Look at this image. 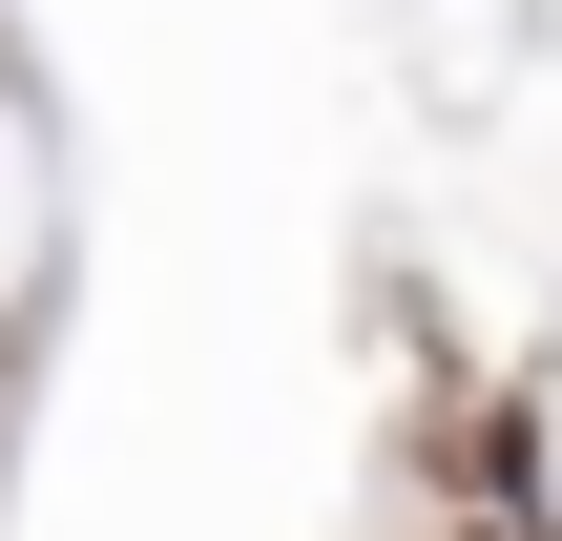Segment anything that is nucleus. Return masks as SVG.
<instances>
[{"instance_id": "nucleus-1", "label": "nucleus", "mask_w": 562, "mask_h": 541, "mask_svg": "<svg viewBox=\"0 0 562 541\" xmlns=\"http://www.w3.org/2000/svg\"><path fill=\"white\" fill-rule=\"evenodd\" d=\"M459 541H542V521H459Z\"/></svg>"}]
</instances>
